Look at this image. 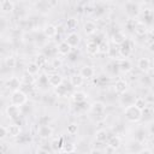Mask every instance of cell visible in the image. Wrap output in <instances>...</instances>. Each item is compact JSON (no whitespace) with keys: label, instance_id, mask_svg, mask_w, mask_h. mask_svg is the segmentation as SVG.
Masks as SVG:
<instances>
[{"label":"cell","instance_id":"obj_1","mask_svg":"<svg viewBox=\"0 0 154 154\" xmlns=\"http://www.w3.org/2000/svg\"><path fill=\"white\" fill-rule=\"evenodd\" d=\"M124 116H125L126 120H129L131 123H137L143 117L142 111L140 108H137L134 103L132 105H129V106H126L124 108Z\"/></svg>","mask_w":154,"mask_h":154},{"label":"cell","instance_id":"obj_2","mask_svg":"<svg viewBox=\"0 0 154 154\" xmlns=\"http://www.w3.org/2000/svg\"><path fill=\"white\" fill-rule=\"evenodd\" d=\"M26 101H28V94L24 93L22 89H17V90L12 91V94H11V103L22 107Z\"/></svg>","mask_w":154,"mask_h":154},{"label":"cell","instance_id":"obj_3","mask_svg":"<svg viewBox=\"0 0 154 154\" xmlns=\"http://www.w3.org/2000/svg\"><path fill=\"white\" fill-rule=\"evenodd\" d=\"M132 51H134V42L128 38H125V41L122 42L118 48L119 57H122V58H129L132 54Z\"/></svg>","mask_w":154,"mask_h":154},{"label":"cell","instance_id":"obj_4","mask_svg":"<svg viewBox=\"0 0 154 154\" xmlns=\"http://www.w3.org/2000/svg\"><path fill=\"white\" fill-rule=\"evenodd\" d=\"M124 11H125V14L130 18V19H134L136 18L138 14H140V6L138 4H136L135 1H128L124 6Z\"/></svg>","mask_w":154,"mask_h":154},{"label":"cell","instance_id":"obj_5","mask_svg":"<svg viewBox=\"0 0 154 154\" xmlns=\"http://www.w3.org/2000/svg\"><path fill=\"white\" fill-rule=\"evenodd\" d=\"M5 112H6V116H7L10 119H18V118L20 117V114H22L20 107L17 106V105H13V103H10V105L6 107Z\"/></svg>","mask_w":154,"mask_h":154},{"label":"cell","instance_id":"obj_6","mask_svg":"<svg viewBox=\"0 0 154 154\" xmlns=\"http://www.w3.org/2000/svg\"><path fill=\"white\" fill-rule=\"evenodd\" d=\"M37 135H38L41 138H43V140L49 138V137H52V135H53V129H52L48 124H41V125L38 126V129H37Z\"/></svg>","mask_w":154,"mask_h":154},{"label":"cell","instance_id":"obj_7","mask_svg":"<svg viewBox=\"0 0 154 154\" xmlns=\"http://www.w3.org/2000/svg\"><path fill=\"white\" fill-rule=\"evenodd\" d=\"M71 88H72L71 84L67 85V84H65L64 81H63V83H60L58 87L54 88V91H55V95H57V96H59V97H65V96H67V94L70 93Z\"/></svg>","mask_w":154,"mask_h":154},{"label":"cell","instance_id":"obj_8","mask_svg":"<svg viewBox=\"0 0 154 154\" xmlns=\"http://www.w3.org/2000/svg\"><path fill=\"white\" fill-rule=\"evenodd\" d=\"M137 67L140 71L142 72H148L150 69H152V63H150V59L149 58H146V57H142L137 60Z\"/></svg>","mask_w":154,"mask_h":154},{"label":"cell","instance_id":"obj_9","mask_svg":"<svg viewBox=\"0 0 154 154\" xmlns=\"http://www.w3.org/2000/svg\"><path fill=\"white\" fill-rule=\"evenodd\" d=\"M117 67H118V70L120 72L126 73V72H129L131 70L132 65H131V63H130V60L128 58H123V59H118L117 60Z\"/></svg>","mask_w":154,"mask_h":154},{"label":"cell","instance_id":"obj_10","mask_svg":"<svg viewBox=\"0 0 154 154\" xmlns=\"http://www.w3.org/2000/svg\"><path fill=\"white\" fill-rule=\"evenodd\" d=\"M47 81H48V85L49 87H53V88H55V87H58L60 83H63V77H61V75H59V73H57V72H53V73H49L48 76H47Z\"/></svg>","mask_w":154,"mask_h":154},{"label":"cell","instance_id":"obj_11","mask_svg":"<svg viewBox=\"0 0 154 154\" xmlns=\"http://www.w3.org/2000/svg\"><path fill=\"white\" fill-rule=\"evenodd\" d=\"M89 109L91 113H94L96 116H101L105 112V103L101 101H95L91 105H89Z\"/></svg>","mask_w":154,"mask_h":154},{"label":"cell","instance_id":"obj_12","mask_svg":"<svg viewBox=\"0 0 154 154\" xmlns=\"http://www.w3.org/2000/svg\"><path fill=\"white\" fill-rule=\"evenodd\" d=\"M113 87H114V91H116V93H118V94H123V93H125V91L128 90L129 84H128V82H126L125 79L119 78V79L116 81V83H114Z\"/></svg>","mask_w":154,"mask_h":154},{"label":"cell","instance_id":"obj_13","mask_svg":"<svg viewBox=\"0 0 154 154\" xmlns=\"http://www.w3.org/2000/svg\"><path fill=\"white\" fill-rule=\"evenodd\" d=\"M70 46H71V48H73V47H77L78 45H79V42H81V36L77 34V32H70L67 36H66V40H65Z\"/></svg>","mask_w":154,"mask_h":154},{"label":"cell","instance_id":"obj_14","mask_svg":"<svg viewBox=\"0 0 154 154\" xmlns=\"http://www.w3.org/2000/svg\"><path fill=\"white\" fill-rule=\"evenodd\" d=\"M6 130H7V136H11V137H18L22 134L20 125H18V124H10V125H7Z\"/></svg>","mask_w":154,"mask_h":154},{"label":"cell","instance_id":"obj_15","mask_svg":"<svg viewBox=\"0 0 154 154\" xmlns=\"http://www.w3.org/2000/svg\"><path fill=\"white\" fill-rule=\"evenodd\" d=\"M134 100H135V96H134L131 93H128V90H126L125 93L122 94L119 102H120L122 106L126 107V106H129V105H132V103H134Z\"/></svg>","mask_w":154,"mask_h":154},{"label":"cell","instance_id":"obj_16","mask_svg":"<svg viewBox=\"0 0 154 154\" xmlns=\"http://www.w3.org/2000/svg\"><path fill=\"white\" fill-rule=\"evenodd\" d=\"M71 52H72V48L66 41L60 42L57 47V53H59L60 55H69Z\"/></svg>","mask_w":154,"mask_h":154},{"label":"cell","instance_id":"obj_17","mask_svg":"<svg viewBox=\"0 0 154 154\" xmlns=\"http://www.w3.org/2000/svg\"><path fill=\"white\" fill-rule=\"evenodd\" d=\"M79 75H81L84 79H90V78H93V76L95 75V71H94V69H93L91 66H89V65H84V66L81 67V70H79Z\"/></svg>","mask_w":154,"mask_h":154},{"label":"cell","instance_id":"obj_18","mask_svg":"<svg viewBox=\"0 0 154 154\" xmlns=\"http://www.w3.org/2000/svg\"><path fill=\"white\" fill-rule=\"evenodd\" d=\"M58 34V28L54 25V24H47L45 28H43V35L48 38H52V37H55Z\"/></svg>","mask_w":154,"mask_h":154},{"label":"cell","instance_id":"obj_19","mask_svg":"<svg viewBox=\"0 0 154 154\" xmlns=\"http://www.w3.org/2000/svg\"><path fill=\"white\" fill-rule=\"evenodd\" d=\"M147 25L143 23V22H137L135 23L134 25V32L137 35V36H144L147 34Z\"/></svg>","mask_w":154,"mask_h":154},{"label":"cell","instance_id":"obj_20","mask_svg":"<svg viewBox=\"0 0 154 154\" xmlns=\"http://www.w3.org/2000/svg\"><path fill=\"white\" fill-rule=\"evenodd\" d=\"M71 99L75 103H79V102H83V101H87L88 99V95L84 93V91H81V90H77L75 93L71 94Z\"/></svg>","mask_w":154,"mask_h":154},{"label":"cell","instance_id":"obj_21","mask_svg":"<svg viewBox=\"0 0 154 154\" xmlns=\"http://www.w3.org/2000/svg\"><path fill=\"white\" fill-rule=\"evenodd\" d=\"M0 10L4 13H12L14 10V4L11 0H2L0 4Z\"/></svg>","mask_w":154,"mask_h":154},{"label":"cell","instance_id":"obj_22","mask_svg":"<svg viewBox=\"0 0 154 154\" xmlns=\"http://www.w3.org/2000/svg\"><path fill=\"white\" fill-rule=\"evenodd\" d=\"M83 30H84V32H85L87 35H93V34L96 32L97 26H96V24H95L94 22L87 20V22L84 23V25H83Z\"/></svg>","mask_w":154,"mask_h":154},{"label":"cell","instance_id":"obj_23","mask_svg":"<svg viewBox=\"0 0 154 154\" xmlns=\"http://www.w3.org/2000/svg\"><path fill=\"white\" fill-rule=\"evenodd\" d=\"M84 82V78L79 75V73H75V75H71L70 77V84L73 87V88H78L83 84Z\"/></svg>","mask_w":154,"mask_h":154},{"label":"cell","instance_id":"obj_24","mask_svg":"<svg viewBox=\"0 0 154 154\" xmlns=\"http://www.w3.org/2000/svg\"><path fill=\"white\" fill-rule=\"evenodd\" d=\"M85 48H87L88 54H90V55H96V54H99V43H96V42H94V41H91V40H90L89 42H87Z\"/></svg>","mask_w":154,"mask_h":154},{"label":"cell","instance_id":"obj_25","mask_svg":"<svg viewBox=\"0 0 154 154\" xmlns=\"http://www.w3.org/2000/svg\"><path fill=\"white\" fill-rule=\"evenodd\" d=\"M20 81L17 78V77H11L10 79H7V82H6V87L8 88V89H11L12 91L13 90H17V89H20Z\"/></svg>","mask_w":154,"mask_h":154},{"label":"cell","instance_id":"obj_26","mask_svg":"<svg viewBox=\"0 0 154 154\" xmlns=\"http://www.w3.org/2000/svg\"><path fill=\"white\" fill-rule=\"evenodd\" d=\"M40 70H41V67H40L35 61L29 63V64L26 65V73L30 75V76H36V75L40 72Z\"/></svg>","mask_w":154,"mask_h":154},{"label":"cell","instance_id":"obj_27","mask_svg":"<svg viewBox=\"0 0 154 154\" xmlns=\"http://www.w3.org/2000/svg\"><path fill=\"white\" fill-rule=\"evenodd\" d=\"M125 38H126V36H125V34H124L123 31H116V32L112 35V42H113L114 45H117V46H119L122 42H124Z\"/></svg>","mask_w":154,"mask_h":154},{"label":"cell","instance_id":"obj_28","mask_svg":"<svg viewBox=\"0 0 154 154\" xmlns=\"http://www.w3.org/2000/svg\"><path fill=\"white\" fill-rule=\"evenodd\" d=\"M107 144L109 147H112L113 149H118L120 147V144H122V140H120L119 136H111L107 140Z\"/></svg>","mask_w":154,"mask_h":154},{"label":"cell","instance_id":"obj_29","mask_svg":"<svg viewBox=\"0 0 154 154\" xmlns=\"http://www.w3.org/2000/svg\"><path fill=\"white\" fill-rule=\"evenodd\" d=\"M108 132L106 131V130H103V129H100V130H97L96 132H95V138H96V141L97 142H106L107 140H108Z\"/></svg>","mask_w":154,"mask_h":154},{"label":"cell","instance_id":"obj_30","mask_svg":"<svg viewBox=\"0 0 154 154\" xmlns=\"http://www.w3.org/2000/svg\"><path fill=\"white\" fill-rule=\"evenodd\" d=\"M76 150H77L76 146L73 143H70V142H64L63 146H61V148H60V152L61 153H73Z\"/></svg>","mask_w":154,"mask_h":154},{"label":"cell","instance_id":"obj_31","mask_svg":"<svg viewBox=\"0 0 154 154\" xmlns=\"http://www.w3.org/2000/svg\"><path fill=\"white\" fill-rule=\"evenodd\" d=\"M63 143H64V141H63L61 137L53 140L52 143H51V149H52V152H60V148H61Z\"/></svg>","mask_w":154,"mask_h":154},{"label":"cell","instance_id":"obj_32","mask_svg":"<svg viewBox=\"0 0 154 154\" xmlns=\"http://www.w3.org/2000/svg\"><path fill=\"white\" fill-rule=\"evenodd\" d=\"M134 105L137 107V108H140L141 111L147 106V100L144 99V97H141V96H138V97H135V100H134Z\"/></svg>","mask_w":154,"mask_h":154},{"label":"cell","instance_id":"obj_33","mask_svg":"<svg viewBox=\"0 0 154 154\" xmlns=\"http://www.w3.org/2000/svg\"><path fill=\"white\" fill-rule=\"evenodd\" d=\"M135 140H136V142H138V143H143V142L146 141V132H144L143 129L136 130V132H135Z\"/></svg>","mask_w":154,"mask_h":154},{"label":"cell","instance_id":"obj_34","mask_svg":"<svg viewBox=\"0 0 154 154\" xmlns=\"http://www.w3.org/2000/svg\"><path fill=\"white\" fill-rule=\"evenodd\" d=\"M152 19H153V12H152V10L144 11V13H143V23L146 25L147 24H152Z\"/></svg>","mask_w":154,"mask_h":154},{"label":"cell","instance_id":"obj_35","mask_svg":"<svg viewBox=\"0 0 154 154\" xmlns=\"http://www.w3.org/2000/svg\"><path fill=\"white\" fill-rule=\"evenodd\" d=\"M77 19H75V18H69L67 20H66V29H69V30H75L76 28H77Z\"/></svg>","mask_w":154,"mask_h":154},{"label":"cell","instance_id":"obj_36","mask_svg":"<svg viewBox=\"0 0 154 154\" xmlns=\"http://www.w3.org/2000/svg\"><path fill=\"white\" fill-rule=\"evenodd\" d=\"M47 59H48V58H47V57H46V55L42 53V54H38V55L36 57V61H35V63H36V64H37L40 67H42L43 65H46Z\"/></svg>","mask_w":154,"mask_h":154},{"label":"cell","instance_id":"obj_37","mask_svg":"<svg viewBox=\"0 0 154 154\" xmlns=\"http://www.w3.org/2000/svg\"><path fill=\"white\" fill-rule=\"evenodd\" d=\"M108 83V77L107 76H99L96 79H95V84L100 85V87H103Z\"/></svg>","mask_w":154,"mask_h":154},{"label":"cell","instance_id":"obj_38","mask_svg":"<svg viewBox=\"0 0 154 154\" xmlns=\"http://www.w3.org/2000/svg\"><path fill=\"white\" fill-rule=\"evenodd\" d=\"M77 131H78V124L71 123V124L67 125V134H70V135H76Z\"/></svg>","mask_w":154,"mask_h":154},{"label":"cell","instance_id":"obj_39","mask_svg":"<svg viewBox=\"0 0 154 154\" xmlns=\"http://www.w3.org/2000/svg\"><path fill=\"white\" fill-rule=\"evenodd\" d=\"M108 48H109V45L105 40L99 43V53H107L108 52Z\"/></svg>","mask_w":154,"mask_h":154},{"label":"cell","instance_id":"obj_40","mask_svg":"<svg viewBox=\"0 0 154 154\" xmlns=\"http://www.w3.org/2000/svg\"><path fill=\"white\" fill-rule=\"evenodd\" d=\"M7 25H8L7 19H6L5 17L0 16V32H4V31L6 30V28H7Z\"/></svg>","mask_w":154,"mask_h":154},{"label":"cell","instance_id":"obj_41","mask_svg":"<svg viewBox=\"0 0 154 154\" xmlns=\"http://www.w3.org/2000/svg\"><path fill=\"white\" fill-rule=\"evenodd\" d=\"M107 54L111 57V58H117V57H119V52H118V48H114V47H109L108 48V52H107Z\"/></svg>","mask_w":154,"mask_h":154},{"label":"cell","instance_id":"obj_42","mask_svg":"<svg viewBox=\"0 0 154 154\" xmlns=\"http://www.w3.org/2000/svg\"><path fill=\"white\" fill-rule=\"evenodd\" d=\"M6 65H7V67H10V69H12V67H14L16 66V59L13 58V57H8V58H6Z\"/></svg>","mask_w":154,"mask_h":154},{"label":"cell","instance_id":"obj_43","mask_svg":"<svg viewBox=\"0 0 154 154\" xmlns=\"http://www.w3.org/2000/svg\"><path fill=\"white\" fill-rule=\"evenodd\" d=\"M38 84L40 85H48V81H47V75H42L38 78Z\"/></svg>","mask_w":154,"mask_h":154},{"label":"cell","instance_id":"obj_44","mask_svg":"<svg viewBox=\"0 0 154 154\" xmlns=\"http://www.w3.org/2000/svg\"><path fill=\"white\" fill-rule=\"evenodd\" d=\"M6 136H7V130H6V126H0V140L6 138Z\"/></svg>","mask_w":154,"mask_h":154},{"label":"cell","instance_id":"obj_45","mask_svg":"<svg viewBox=\"0 0 154 154\" xmlns=\"http://www.w3.org/2000/svg\"><path fill=\"white\" fill-rule=\"evenodd\" d=\"M7 150H8V147H7L5 143H0V154L6 153Z\"/></svg>","mask_w":154,"mask_h":154},{"label":"cell","instance_id":"obj_46","mask_svg":"<svg viewBox=\"0 0 154 154\" xmlns=\"http://www.w3.org/2000/svg\"><path fill=\"white\" fill-rule=\"evenodd\" d=\"M137 153H146V154H152L153 150L152 149H148V148H143V149H140L137 150Z\"/></svg>","mask_w":154,"mask_h":154},{"label":"cell","instance_id":"obj_47","mask_svg":"<svg viewBox=\"0 0 154 154\" xmlns=\"http://www.w3.org/2000/svg\"><path fill=\"white\" fill-rule=\"evenodd\" d=\"M4 105H5V102H4V99H0V111H1V108L4 107Z\"/></svg>","mask_w":154,"mask_h":154},{"label":"cell","instance_id":"obj_48","mask_svg":"<svg viewBox=\"0 0 154 154\" xmlns=\"http://www.w3.org/2000/svg\"><path fill=\"white\" fill-rule=\"evenodd\" d=\"M113 1H118V0H113Z\"/></svg>","mask_w":154,"mask_h":154},{"label":"cell","instance_id":"obj_49","mask_svg":"<svg viewBox=\"0 0 154 154\" xmlns=\"http://www.w3.org/2000/svg\"><path fill=\"white\" fill-rule=\"evenodd\" d=\"M0 4H1V2H0Z\"/></svg>","mask_w":154,"mask_h":154}]
</instances>
